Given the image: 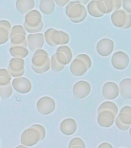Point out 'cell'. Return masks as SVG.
<instances>
[{"label":"cell","instance_id":"6da1fadb","mask_svg":"<svg viewBox=\"0 0 131 148\" xmlns=\"http://www.w3.org/2000/svg\"><path fill=\"white\" fill-rule=\"evenodd\" d=\"M32 69L37 74H44L51 69V59L44 49L34 51L32 60Z\"/></svg>","mask_w":131,"mask_h":148},{"label":"cell","instance_id":"7a4b0ae2","mask_svg":"<svg viewBox=\"0 0 131 148\" xmlns=\"http://www.w3.org/2000/svg\"><path fill=\"white\" fill-rule=\"evenodd\" d=\"M87 16V9L84 5L77 2L72 6L68 15L69 19L73 23H80L84 20Z\"/></svg>","mask_w":131,"mask_h":148},{"label":"cell","instance_id":"3957f363","mask_svg":"<svg viewBox=\"0 0 131 148\" xmlns=\"http://www.w3.org/2000/svg\"><path fill=\"white\" fill-rule=\"evenodd\" d=\"M8 70L12 77L22 76L25 73V61L23 58L13 57L9 61Z\"/></svg>","mask_w":131,"mask_h":148},{"label":"cell","instance_id":"277c9868","mask_svg":"<svg viewBox=\"0 0 131 148\" xmlns=\"http://www.w3.org/2000/svg\"><path fill=\"white\" fill-rule=\"evenodd\" d=\"M37 110L42 115H48L53 113L56 107L55 100L50 97H43L38 100Z\"/></svg>","mask_w":131,"mask_h":148},{"label":"cell","instance_id":"5b68a950","mask_svg":"<svg viewBox=\"0 0 131 148\" xmlns=\"http://www.w3.org/2000/svg\"><path fill=\"white\" fill-rule=\"evenodd\" d=\"M130 58L128 55L123 51H118L112 56L111 64L113 67L118 70H124L128 66Z\"/></svg>","mask_w":131,"mask_h":148},{"label":"cell","instance_id":"8992f818","mask_svg":"<svg viewBox=\"0 0 131 148\" xmlns=\"http://www.w3.org/2000/svg\"><path fill=\"white\" fill-rule=\"evenodd\" d=\"M12 87L16 92L21 94H26L32 90V86L31 81L26 77H16L11 81Z\"/></svg>","mask_w":131,"mask_h":148},{"label":"cell","instance_id":"52a82bcc","mask_svg":"<svg viewBox=\"0 0 131 148\" xmlns=\"http://www.w3.org/2000/svg\"><path fill=\"white\" fill-rule=\"evenodd\" d=\"M23 26L26 32L29 33H38L42 30L44 27V23L42 18L39 17H30L25 18Z\"/></svg>","mask_w":131,"mask_h":148},{"label":"cell","instance_id":"ba28073f","mask_svg":"<svg viewBox=\"0 0 131 148\" xmlns=\"http://www.w3.org/2000/svg\"><path fill=\"white\" fill-rule=\"evenodd\" d=\"M91 86L87 81L80 80L74 85L73 94L76 99H84L90 94Z\"/></svg>","mask_w":131,"mask_h":148},{"label":"cell","instance_id":"9c48e42d","mask_svg":"<svg viewBox=\"0 0 131 148\" xmlns=\"http://www.w3.org/2000/svg\"><path fill=\"white\" fill-rule=\"evenodd\" d=\"M87 12L94 18H101L106 14V7L103 2L97 0H91L88 2L87 7Z\"/></svg>","mask_w":131,"mask_h":148},{"label":"cell","instance_id":"30bf717a","mask_svg":"<svg viewBox=\"0 0 131 148\" xmlns=\"http://www.w3.org/2000/svg\"><path fill=\"white\" fill-rule=\"evenodd\" d=\"M68 64V59L64 53L56 52L51 58V69L54 73L62 71Z\"/></svg>","mask_w":131,"mask_h":148},{"label":"cell","instance_id":"8fae6325","mask_svg":"<svg viewBox=\"0 0 131 148\" xmlns=\"http://www.w3.org/2000/svg\"><path fill=\"white\" fill-rule=\"evenodd\" d=\"M28 47L32 52L42 49L45 39V36L41 32L38 33H30L27 36Z\"/></svg>","mask_w":131,"mask_h":148},{"label":"cell","instance_id":"7c38bea8","mask_svg":"<svg viewBox=\"0 0 131 148\" xmlns=\"http://www.w3.org/2000/svg\"><path fill=\"white\" fill-rule=\"evenodd\" d=\"M114 48V42L112 39L104 38L101 39L100 41L97 43V52L99 55L103 57L110 56L113 53Z\"/></svg>","mask_w":131,"mask_h":148},{"label":"cell","instance_id":"4fadbf2b","mask_svg":"<svg viewBox=\"0 0 131 148\" xmlns=\"http://www.w3.org/2000/svg\"><path fill=\"white\" fill-rule=\"evenodd\" d=\"M119 86L113 82H107L102 88L103 97L107 99H115L119 96Z\"/></svg>","mask_w":131,"mask_h":148},{"label":"cell","instance_id":"5bb4252c","mask_svg":"<svg viewBox=\"0 0 131 148\" xmlns=\"http://www.w3.org/2000/svg\"><path fill=\"white\" fill-rule=\"evenodd\" d=\"M116 116L109 110H102L98 113L97 123L102 127L109 128L115 123Z\"/></svg>","mask_w":131,"mask_h":148},{"label":"cell","instance_id":"9a60e30c","mask_svg":"<svg viewBox=\"0 0 131 148\" xmlns=\"http://www.w3.org/2000/svg\"><path fill=\"white\" fill-rule=\"evenodd\" d=\"M115 124L122 131L128 130L131 127V115L126 113H119L115 117Z\"/></svg>","mask_w":131,"mask_h":148},{"label":"cell","instance_id":"2e32d148","mask_svg":"<svg viewBox=\"0 0 131 148\" xmlns=\"http://www.w3.org/2000/svg\"><path fill=\"white\" fill-rule=\"evenodd\" d=\"M11 79L6 77H0V97L2 99H9L13 92Z\"/></svg>","mask_w":131,"mask_h":148},{"label":"cell","instance_id":"e0dca14e","mask_svg":"<svg viewBox=\"0 0 131 148\" xmlns=\"http://www.w3.org/2000/svg\"><path fill=\"white\" fill-rule=\"evenodd\" d=\"M44 36L46 42L50 46L55 47L61 43V34L58 30L50 28L46 30Z\"/></svg>","mask_w":131,"mask_h":148},{"label":"cell","instance_id":"ac0fdd59","mask_svg":"<svg viewBox=\"0 0 131 148\" xmlns=\"http://www.w3.org/2000/svg\"><path fill=\"white\" fill-rule=\"evenodd\" d=\"M60 130L65 136H71L77 130V123L72 118L64 119L60 124Z\"/></svg>","mask_w":131,"mask_h":148},{"label":"cell","instance_id":"d6986e66","mask_svg":"<svg viewBox=\"0 0 131 148\" xmlns=\"http://www.w3.org/2000/svg\"><path fill=\"white\" fill-rule=\"evenodd\" d=\"M88 69L87 66L82 60H79L78 58H75L74 60L71 62L70 66V71L74 76H84Z\"/></svg>","mask_w":131,"mask_h":148},{"label":"cell","instance_id":"ffe728a7","mask_svg":"<svg viewBox=\"0 0 131 148\" xmlns=\"http://www.w3.org/2000/svg\"><path fill=\"white\" fill-rule=\"evenodd\" d=\"M11 23L7 20H0V45L6 43L10 37Z\"/></svg>","mask_w":131,"mask_h":148},{"label":"cell","instance_id":"44dd1931","mask_svg":"<svg viewBox=\"0 0 131 148\" xmlns=\"http://www.w3.org/2000/svg\"><path fill=\"white\" fill-rule=\"evenodd\" d=\"M126 19V12L125 10L118 9L113 12L111 15V22L113 25L117 28L121 29L125 24Z\"/></svg>","mask_w":131,"mask_h":148},{"label":"cell","instance_id":"7402d4cb","mask_svg":"<svg viewBox=\"0 0 131 148\" xmlns=\"http://www.w3.org/2000/svg\"><path fill=\"white\" fill-rule=\"evenodd\" d=\"M16 9L22 15H26L34 7V0H16Z\"/></svg>","mask_w":131,"mask_h":148},{"label":"cell","instance_id":"603a6c76","mask_svg":"<svg viewBox=\"0 0 131 148\" xmlns=\"http://www.w3.org/2000/svg\"><path fill=\"white\" fill-rule=\"evenodd\" d=\"M120 94L125 99H131V78H125L119 84Z\"/></svg>","mask_w":131,"mask_h":148},{"label":"cell","instance_id":"cb8c5ba5","mask_svg":"<svg viewBox=\"0 0 131 148\" xmlns=\"http://www.w3.org/2000/svg\"><path fill=\"white\" fill-rule=\"evenodd\" d=\"M55 0H41L39 3V9L45 15H51L55 11Z\"/></svg>","mask_w":131,"mask_h":148},{"label":"cell","instance_id":"d4e9b609","mask_svg":"<svg viewBox=\"0 0 131 148\" xmlns=\"http://www.w3.org/2000/svg\"><path fill=\"white\" fill-rule=\"evenodd\" d=\"M9 53L12 57H18L25 59L28 55V49L24 46H11Z\"/></svg>","mask_w":131,"mask_h":148},{"label":"cell","instance_id":"484cf974","mask_svg":"<svg viewBox=\"0 0 131 148\" xmlns=\"http://www.w3.org/2000/svg\"><path fill=\"white\" fill-rule=\"evenodd\" d=\"M102 110H109L110 112H112L115 116H117L118 114V112H119L117 105L111 101H106L103 102V103H101L98 107L97 113Z\"/></svg>","mask_w":131,"mask_h":148},{"label":"cell","instance_id":"4316f807","mask_svg":"<svg viewBox=\"0 0 131 148\" xmlns=\"http://www.w3.org/2000/svg\"><path fill=\"white\" fill-rule=\"evenodd\" d=\"M24 46L25 48L28 47V41L26 36L25 35H16L15 36L11 38V46Z\"/></svg>","mask_w":131,"mask_h":148},{"label":"cell","instance_id":"83f0119b","mask_svg":"<svg viewBox=\"0 0 131 148\" xmlns=\"http://www.w3.org/2000/svg\"><path fill=\"white\" fill-rule=\"evenodd\" d=\"M26 131H27L28 136H29L30 138L32 139V140L34 141L36 144L38 143V142L41 141V134H40V133H39L38 130L37 129H35V128L31 126L29 128L26 129Z\"/></svg>","mask_w":131,"mask_h":148},{"label":"cell","instance_id":"f1b7e54d","mask_svg":"<svg viewBox=\"0 0 131 148\" xmlns=\"http://www.w3.org/2000/svg\"><path fill=\"white\" fill-rule=\"evenodd\" d=\"M57 52H61V53H64V55L66 56L67 59H68V64L70 63V62H71L72 60V52H71V49L69 48L68 46H65V45H62L60 47L57 49Z\"/></svg>","mask_w":131,"mask_h":148},{"label":"cell","instance_id":"f546056e","mask_svg":"<svg viewBox=\"0 0 131 148\" xmlns=\"http://www.w3.org/2000/svg\"><path fill=\"white\" fill-rule=\"evenodd\" d=\"M25 35L26 36V30L23 25H16L13 27H11V32H10V38H12L16 35Z\"/></svg>","mask_w":131,"mask_h":148},{"label":"cell","instance_id":"4dcf8cb0","mask_svg":"<svg viewBox=\"0 0 131 148\" xmlns=\"http://www.w3.org/2000/svg\"><path fill=\"white\" fill-rule=\"evenodd\" d=\"M21 143L24 144L25 146H26V147H32V146L36 144L34 141L32 140V139L30 138L29 136H28L26 130H25L24 132L22 134V135H21Z\"/></svg>","mask_w":131,"mask_h":148},{"label":"cell","instance_id":"1f68e13d","mask_svg":"<svg viewBox=\"0 0 131 148\" xmlns=\"http://www.w3.org/2000/svg\"><path fill=\"white\" fill-rule=\"evenodd\" d=\"M81 147V148H84L86 146H85V143L84 142L82 139H80V137H74L70 141L69 143L68 147Z\"/></svg>","mask_w":131,"mask_h":148},{"label":"cell","instance_id":"d6a6232c","mask_svg":"<svg viewBox=\"0 0 131 148\" xmlns=\"http://www.w3.org/2000/svg\"><path fill=\"white\" fill-rule=\"evenodd\" d=\"M76 58H78L79 60H82L83 62H84L85 65H86V66H87V69H90V67L92 66V62L91 60H90V58L89 57V56H87V54H79L76 56Z\"/></svg>","mask_w":131,"mask_h":148},{"label":"cell","instance_id":"836d02e7","mask_svg":"<svg viewBox=\"0 0 131 148\" xmlns=\"http://www.w3.org/2000/svg\"><path fill=\"white\" fill-rule=\"evenodd\" d=\"M60 34H61V43L60 45H66L70 42V36L69 35L64 31H60Z\"/></svg>","mask_w":131,"mask_h":148},{"label":"cell","instance_id":"e575fe53","mask_svg":"<svg viewBox=\"0 0 131 148\" xmlns=\"http://www.w3.org/2000/svg\"><path fill=\"white\" fill-rule=\"evenodd\" d=\"M32 127H34L35 129H37L38 130V132L40 133L41 134V140H43L45 138V136H46V131H45V127L42 126V125H40V124H33L32 125Z\"/></svg>","mask_w":131,"mask_h":148},{"label":"cell","instance_id":"d590c367","mask_svg":"<svg viewBox=\"0 0 131 148\" xmlns=\"http://www.w3.org/2000/svg\"><path fill=\"white\" fill-rule=\"evenodd\" d=\"M103 2L106 7V13L108 14L113 12V5L112 0H103Z\"/></svg>","mask_w":131,"mask_h":148},{"label":"cell","instance_id":"8d00e7d4","mask_svg":"<svg viewBox=\"0 0 131 148\" xmlns=\"http://www.w3.org/2000/svg\"><path fill=\"white\" fill-rule=\"evenodd\" d=\"M122 7L124 8V10L131 13V0H123Z\"/></svg>","mask_w":131,"mask_h":148},{"label":"cell","instance_id":"74e56055","mask_svg":"<svg viewBox=\"0 0 131 148\" xmlns=\"http://www.w3.org/2000/svg\"><path fill=\"white\" fill-rule=\"evenodd\" d=\"M30 17H39V18H42L41 12H39L38 10H33V9H32V11H30L29 12H28V13L25 15V18H30Z\"/></svg>","mask_w":131,"mask_h":148},{"label":"cell","instance_id":"f35d334b","mask_svg":"<svg viewBox=\"0 0 131 148\" xmlns=\"http://www.w3.org/2000/svg\"><path fill=\"white\" fill-rule=\"evenodd\" d=\"M131 27V13H129L126 12V19L125 22V24L121 29H128Z\"/></svg>","mask_w":131,"mask_h":148},{"label":"cell","instance_id":"ab89813d","mask_svg":"<svg viewBox=\"0 0 131 148\" xmlns=\"http://www.w3.org/2000/svg\"><path fill=\"white\" fill-rule=\"evenodd\" d=\"M0 77H6V78H9L10 79H11V74L9 73L8 69H5V68L0 69Z\"/></svg>","mask_w":131,"mask_h":148},{"label":"cell","instance_id":"60d3db41","mask_svg":"<svg viewBox=\"0 0 131 148\" xmlns=\"http://www.w3.org/2000/svg\"><path fill=\"white\" fill-rule=\"evenodd\" d=\"M113 5V12L118 10L122 7V2L123 0H112Z\"/></svg>","mask_w":131,"mask_h":148},{"label":"cell","instance_id":"b9f144b4","mask_svg":"<svg viewBox=\"0 0 131 148\" xmlns=\"http://www.w3.org/2000/svg\"><path fill=\"white\" fill-rule=\"evenodd\" d=\"M55 2L58 6L64 7L68 4L70 2V0H55Z\"/></svg>","mask_w":131,"mask_h":148},{"label":"cell","instance_id":"7bdbcfd3","mask_svg":"<svg viewBox=\"0 0 131 148\" xmlns=\"http://www.w3.org/2000/svg\"><path fill=\"white\" fill-rule=\"evenodd\" d=\"M77 1H72V2H70L68 3V4L67 5H66V8H65V13H66V15L68 16L69 13V11H70V9L72 8V6H73L74 5L76 4L77 3Z\"/></svg>","mask_w":131,"mask_h":148},{"label":"cell","instance_id":"ee69618b","mask_svg":"<svg viewBox=\"0 0 131 148\" xmlns=\"http://www.w3.org/2000/svg\"><path fill=\"white\" fill-rule=\"evenodd\" d=\"M119 113H128L130 115H131V106H125L120 110Z\"/></svg>","mask_w":131,"mask_h":148},{"label":"cell","instance_id":"f6af8a7d","mask_svg":"<svg viewBox=\"0 0 131 148\" xmlns=\"http://www.w3.org/2000/svg\"><path fill=\"white\" fill-rule=\"evenodd\" d=\"M99 148H112L113 146L107 142H103L98 146Z\"/></svg>","mask_w":131,"mask_h":148},{"label":"cell","instance_id":"bcb514c9","mask_svg":"<svg viewBox=\"0 0 131 148\" xmlns=\"http://www.w3.org/2000/svg\"><path fill=\"white\" fill-rule=\"evenodd\" d=\"M76 1H77L78 3H80V4L85 5L88 4V2H89L90 0H76Z\"/></svg>","mask_w":131,"mask_h":148},{"label":"cell","instance_id":"7dc6e473","mask_svg":"<svg viewBox=\"0 0 131 148\" xmlns=\"http://www.w3.org/2000/svg\"><path fill=\"white\" fill-rule=\"evenodd\" d=\"M129 134H130V136L131 137V127H130V128L129 129Z\"/></svg>","mask_w":131,"mask_h":148},{"label":"cell","instance_id":"c3c4849f","mask_svg":"<svg viewBox=\"0 0 131 148\" xmlns=\"http://www.w3.org/2000/svg\"><path fill=\"white\" fill-rule=\"evenodd\" d=\"M97 1H101V2H103V0H97Z\"/></svg>","mask_w":131,"mask_h":148},{"label":"cell","instance_id":"681fc988","mask_svg":"<svg viewBox=\"0 0 131 148\" xmlns=\"http://www.w3.org/2000/svg\"><path fill=\"white\" fill-rule=\"evenodd\" d=\"M0 98H1V97H0Z\"/></svg>","mask_w":131,"mask_h":148}]
</instances>
